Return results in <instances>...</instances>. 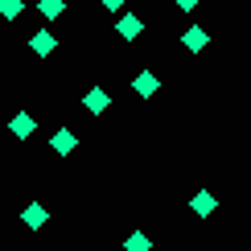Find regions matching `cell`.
Instances as JSON below:
<instances>
[{
	"label": "cell",
	"instance_id": "cell-10",
	"mask_svg": "<svg viewBox=\"0 0 251 251\" xmlns=\"http://www.w3.org/2000/svg\"><path fill=\"white\" fill-rule=\"evenodd\" d=\"M149 247H152V239L144 235V231H136V235L124 239V251H149Z\"/></svg>",
	"mask_w": 251,
	"mask_h": 251
},
{
	"label": "cell",
	"instance_id": "cell-13",
	"mask_svg": "<svg viewBox=\"0 0 251 251\" xmlns=\"http://www.w3.org/2000/svg\"><path fill=\"white\" fill-rule=\"evenodd\" d=\"M103 8H107V13H124V4H128V0H99Z\"/></svg>",
	"mask_w": 251,
	"mask_h": 251
},
{
	"label": "cell",
	"instance_id": "cell-12",
	"mask_svg": "<svg viewBox=\"0 0 251 251\" xmlns=\"http://www.w3.org/2000/svg\"><path fill=\"white\" fill-rule=\"evenodd\" d=\"M0 17H4V21H17V17H21V0H0Z\"/></svg>",
	"mask_w": 251,
	"mask_h": 251
},
{
	"label": "cell",
	"instance_id": "cell-4",
	"mask_svg": "<svg viewBox=\"0 0 251 251\" xmlns=\"http://www.w3.org/2000/svg\"><path fill=\"white\" fill-rule=\"evenodd\" d=\"M75 144H78V136L70 132V128H62V132H54V140H50V149H54L58 156H66V152H75Z\"/></svg>",
	"mask_w": 251,
	"mask_h": 251
},
{
	"label": "cell",
	"instance_id": "cell-7",
	"mask_svg": "<svg viewBox=\"0 0 251 251\" xmlns=\"http://www.w3.org/2000/svg\"><path fill=\"white\" fill-rule=\"evenodd\" d=\"M156 87H161V78H156L152 70H144V75H136V82H132V91H136V95H144V99H149V95H152Z\"/></svg>",
	"mask_w": 251,
	"mask_h": 251
},
{
	"label": "cell",
	"instance_id": "cell-8",
	"mask_svg": "<svg viewBox=\"0 0 251 251\" xmlns=\"http://www.w3.org/2000/svg\"><path fill=\"white\" fill-rule=\"evenodd\" d=\"M190 206H194V214H202V218H206V214H214V194H210V190H198Z\"/></svg>",
	"mask_w": 251,
	"mask_h": 251
},
{
	"label": "cell",
	"instance_id": "cell-6",
	"mask_svg": "<svg viewBox=\"0 0 251 251\" xmlns=\"http://www.w3.org/2000/svg\"><path fill=\"white\" fill-rule=\"evenodd\" d=\"M21 218H25V226H29V231H41L50 214H46V206H37V202H33V206H25V210H21Z\"/></svg>",
	"mask_w": 251,
	"mask_h": 251
},
{
	"label": "cell",
	"instance_id": "cell-11",
	"mask_svg": "<svg viewBox=\"0 0 251 251\" xmlns=\"http://www.w3.org/2000/svg\"><path fill=\"white\" fill-rule=\"evenodd\" d=\"M41 17H46V21H54V17H62V13H66V0H41Z\"/></svg>",
	"mask_w": 251,
	"mask_h": 251
},
{
	"label": "cell",
	"instance_id": "cell-1",
	"mask_svg": "<svg viewBox=\"0 0 251 251\" xmlns=\"http://www.w3.org/2000/svg\"><path fill=\"white\" fill-rule=\"evenodd\" d=\"M116 29H120V37H124V41H136V37H140V29H144V21L136 17V13H120Z\"/></svg>",
	"mask_w": 251,
	"mask_h": 251
},
{
	"label": "cell",
	"instance_id": "cell-2",
	"mask_svg": "<svg viewBox=\"0 0 251 251\" xmlns=\"http://www.w3.org/2000/svg\"><path fill=\"white\" fill-rule=\"evenodd\" d=\"M54 46H58V41H54V33H50V29H41V33L29 37V50H33L37 58H50V54H54Z\"/></svg>",
	"mask_w": 251,
	"mask_h": 251
},
{
	"label": "cell",
	"instance_id": "cell-3",
	"mask_svg": "<svg viewBox=\"0 0 251 251\" xmlns=\"http://www.w3.org/2000/svg\"><path fill=\"white\" fill-rule=\"evenodd\" d=\"M107 103H111V99H107V91H103V87H91V91H87V99H82V107H87L91 116H103V111H107Z\"/></svg>",
	"mask_w": 251,
	"mask_h": 251
},
{
	"label": "cell",
	"instance_id": "cell-5",
	"mask_svg": "<svg viewBox=\"0 0 251 251\" xmlns=\"http://www.w3.org/2000/svg\"><path fill=\"white\" fill-rule=\"evenodd\" d=\"M181 41H185V50H194V54H198V50H206V41H210V33H206L202 25H190V29L181 33Z\"/></svg>",
	"mask_w": 251,
	"mask_h": 251
},
{
	"label": "cell",
	"instance_id": "cell-14",
	"mask_svg": "<svg viewBox=\"0 0 251 251\" xmlns=\"http://www.w3.org/2000/svg\"><path fill=\"white\" fill-rule=\"evenodd\" d=\"M177 8H185V13H190V8H198V0H173Z\"/></svg>",
	"mask_w": 251,
	"mask_h": 251
},
{
	"label": "cell",
	"instance_id": "cell-9",
	"mask_svg": "<svg viewBox=\"0 0 251 251\" xmlns=\"http://www.w3.org/2000/svg\"><path fill=\"white\" fill-rule=\"evenodd\" d=\"M8 128H13L17 136H29V132H33V128H37V120H33V116H29V111H21V116H13V124H8Z\"/></svg>",
	"mask_w": 251,
	"mask_h": 251
}]
</instances>
